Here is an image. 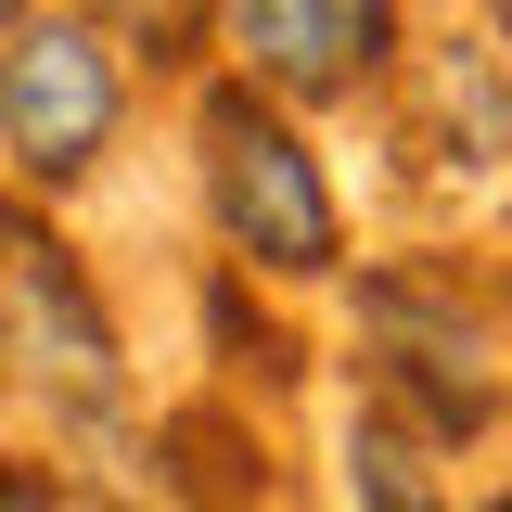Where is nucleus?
<instances>
[{
	"label": "nucleus",
	"mask_w": 512,
	"mask_h": 512,
	"mask_svg": "<svg viewBox=\"0 0 512 512\" xmlns=\"http://www.w3.org/2000/svg\"><path fill=\"white\" fill-rule=\"evenodd\" d=\"M205 180H218V231L256 269H333V192H320L308 141L269 116L256 90L205 103Z\"/></svg>",
	"instance_id": "1"
},
{
	"label": "nucleus",
	"mask_w": 512,
	"mask_h": 512,
	"mask_svg": "<svg viewBox=\"0 0 512 512\" xmlns=\"http://www.w3.org/2000/svg\"><path fill=\"white\" fill-rule=\"evenodd\" d=\"M103 128H116V64H103V39H77V26L13 39V64H0V154L26 180H77L103 154Z\"/></svg>",
	"instance_id": "2"
},
{
	"label": "nucleus",
	"mask_w": 512,
	"mask_h": 512,
	"mask_svg": "<svg viewBox=\"0 0 512 512\" xmlns=\"http://www.w3.org/2000/svg\"><path fill=\"white\" fill-rule=\"evenodd\" d=\"M0 295H13L26 359H39V384H52L64 410H116V333L90 308V282L64 269V244H39L26 218H0Z\"/></svg>",
	"instance_id": "3"
},
{
	"label": "nucleus",
	"mask_w": 512,
	"mask_h": 512,
	"mask_svg": "<svg viewBox=\"0 0 512 512\" xmlns=\"http://www.w3.org/2000/svg\"><path fill=\"white\" fill-rule=\"evenodd\" d=\"M231 39L269 90H295V103H333V90H359L397 39V0H231Z\"/></svg>",
	"instance_id": "4"
},
{
	"label": "nucleus",
	"mask_w": 512,
	"mask_h": 512,
	"mask_svg": "<svg viewBox=\"0 0 512 512\" xmlns=\"http://www.w3.org/2000/svg\"><path fill=\"white\" fill-rule=\"evenodd\" d=\"M372 320L397 333V384H423L436 423H474V410H487V384H474V333H461V308H448L436 282H384Z\"/></svg>",
	"instance_id": "5"
},
{
	"label": "nucleus",
	"mask_w": 512,
	"mask_h": 512,
	"mask_svg": "<svg viewBox=\"0 0 512 512\" xmlns=\"http://www.w3.org/2000/svg\"><path fill=\"white\" fill-rule=\"evenodd\" d=\"M103 13H116L128 39H180V26H192V0H103Z\"/></svg>",
	"instance_id": "6"
},
{
	"label": "nucleus",
	"mask_w": 512,
	"mask_h": 512,
	"mask_svg": "<svg viewBox=\"0 0 512 512\" xmlns=\"http://www.w3.org/2000/svg\"><path fill=\"white\" fill-rule=\"evenodd\" d=\"M0 512H52V500H39V487H26V474L0 461Z\"/></svg>",
	"instance_id": "7"
},
{
	"label": "nucleus",
	"mask_w": 512,
	"mask_h": 512,
	"mask_svg": "<svg viewBox=\"0 0 512 512\" xmlns=\"http://www.w3.org/2000/svg\"><path fill=\"white\" fill-rule=\"evenodd\" d=\"M500 26H512V0H500Z\"/></svg>",
	"instance_id": "8"
},
{
	"label": "nucleus",
	"mask_w": 512,
	"mask_h": 512,
	"mask_svg": "<svg viewBox=\"0 0 512 512\" xmlns=\"http://www.w3.org/2000/svg\"><path fill=\"white\" fill-rule=\"evenodd\" d=\"M487 512H512V500H487Z\"/></svg>",
	"instance_id": "9"
}]
</instances>
